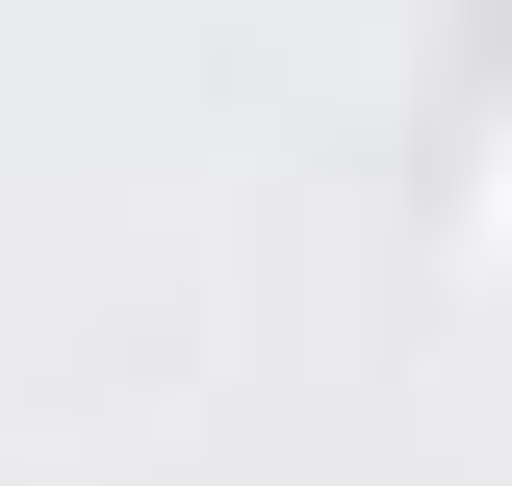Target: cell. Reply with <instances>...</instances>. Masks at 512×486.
<instances>
[{"label":"cell","instance_id":"6da1fadb","mask_svg":"<svg viewBox=\"0 0 512 486\" xmlns=\"http://www.w3.org/2000/svg\"><path fill=\"white\" fill-rule=\"evenodd\" d=\"M461 256H512V154H487V231H461Z\"/></svg>","mask_w":512,"mask_h":486}]
</instances>
